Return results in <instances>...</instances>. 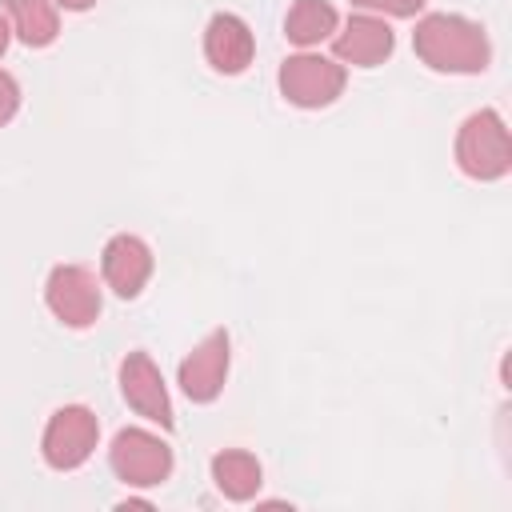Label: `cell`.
<instances>
[{
  "label": "cell",
  "mask_w": 512,
  "mask_h": 512,
  "mask_svg": "<svg viewBox=\"0 0 512 512\" xmlns=\"http://www.w3.org/2000/svg\"><path fill=\"white\" fill-rule=\"evenodd\" d=\"M96 440H100V424H96V412L84 408V404H64L48 416L44 424V436H40V456L48 468L56 472H72L80 468L92 452H96Z\"/></svg>",
  "instance_id": "obj_3"
},
{
  "label": "cell",
  "mask_w": 512,
  "mask_h": 512,
  "mask_svg": "<svg viewBox=\"0 0 512 512\" xmlns=\"http://www.w3.org/2000/svg\"><path fill=\"white\" fill-rule=\"evenodd\" d=\"M344 64L316 56V52H296L280 64V92L296 108H324L344 92Z\"/></svg>",
  "instance_id": "obj_5"
},
{
  "label": "cell",
  "mask_w": 512,
  "mask_h": 512,
  "mask_svg": "<svg viewBox=\"0 0 512 512\" xmlns=\"http://www.w3.org/2000/svg\"><path fill=\"white\" fill-rule=\"evenodd\" d=\"M8 40H12V24L0 16V56H4V48H8Z\"/></svg>",
  "instance_id": "obj_18"
},
{
  "label": "cell",
  "mask_w": 512,
  "mask_h": 512,
  "mask_svg": "<svg viewBox=\"0 0 512 512\" xmlns=\"http://www.w3.org/2000/svg\"><path fill=\"white\" fill-rule=\"evenodd\" d=\"M252 52H256V40H252V28L236 16V12H216L204 28V56L216 72L224 76H236L252 64Z\"/></svg>",
  "instance_id": "obj_10"
},
{
  "label": "cell",
  "mask_w": 512,
  "mask_h": 512,
  "mask_svg": "<svg viewBox=\"0 0 512 512\" xmlns=\"http://www.w3.org/2000/svg\"><path fill=\"white\" fill-rule=\"evenodd\" d=\"M52 4H60V8H68V12H88L96 0H52Z\"/></svg>",
  "instance_id": "obj_17"
},
{
  "label": "cell",
  "mask_w": 512,
  "mask_h": 512,
  "mask_svg": "<svg viewBox=\"0 0 512 512\" xmlns=\"http://www.w3.org/2000/svg\"><path fill=\"white\" fill-rule=\"evenodd\" d=\"M224 376H228V332L216 328L180 360L176 380L192 404H212L224 388Z\"/></svg>",
  "instance_id": "obj_8"
},
{
  "label": "cell",
  "mask_w": 512,
  "mask_h": 512,
  "mask_svg": "<svg viewBox=\"0 0 512 512\" xmlns=\"http://www.w3.org/2000/svg\"><path fill=\"white\" fill-rule=\"evenodd\" d=\"M336 32V8L328 0H296L284 20V36L300 48H312Z\"/></svg>",
  "instance_id": "obj_14"
},
{
  "label": "cell",
  "mask_w": 512,
  "mask_h": 512,
  "mask_svg": "<svg viewBox=\"0 0 512 512\" xmlns=\"http://www.w3.org/2000/svg\"><path fill=\"white\" fill-rule=\"evenodd\" d=\"M364 12H384V16H416L424 0H352Z\"/></svg>",
  "instance_id": "obj_15"
},
{
  "label": "cell",
  "mask_w": 512,
  "mask_h": 512,
  "mask_svg": "<svg viewBox=\"0 0 512 512\" xmlns=\"http://www.w3.org/2000/svg\"><path fill=\"white\" fill-rule=\"evenodd\" d=\"M16 108H20V84L8 72H0V128L16 116Z\"/></svg>",
  "instance_id": "obj_16"
},
{
  "label": "cell",
  "mask_w": 512,
  "mask_h": 512,
  "mask_svg": "<svg viewBox=\"0 0 512 512\" xmlns=\"http://www.w3.org/2000/svg\"><path fill=\"white\" fill-rule=\"evenodd\" d=\"M260 460L252 452H240V448H224L212 456V480L216 488L228 496V500H252L260 492Z\"/></svg>",
  "instance_id": "obj_12"
},
{
  "label": "cell",
  "mask_w": 512,
  "mask_h": 512,
  "mask_svg": "<svg viewBox=\"0 0 512 512\" xmlns=\"http://www.w3.org/2000/svg\"><path fill=\"white\" fill-rule=\"evenodd\" d=\"M332 48H336V60H344V64L376 68L380 60L392 56L396 36H392V28H388L380 16L360 12V16H348V24L336 32V44H332Z\"/></svg>",
  "instance_id": "obj_11"
},
{
  "label": "cell",
  "mask_w": 512,
  "mask_h": 512,
  "mask_svg": "<svg viewBox=\"0 0 512 512\" xmlns=\"http://www.w3.org/2000/svg\"><path fill=\"white\" fill-rule=\"evenodd\" d=\"M412 48L416 56L432 68V72H484L492 60V44L484 36V28L468 16H452V12H432L416 24L412 32Z\"/></svg>",
  "instance_id": "obj_1"
},
{
  "label": "cell",
  "mask_w": 512,
  "mask_h": 512,
  "mask_svg": "<svg viewBox=\"0 0 512 512\" xmlns=\"http://www.w3.org/2000/svg\"><path fill=\"white\" fill-rule=\"evenodd\" d=\"M120 392H124L128 408L140 412L144 420H152L160 428H172L176 424L172 400H168V388H164V376H160V368L152 364L148 352H128L120 360Z\"/></svg>",
  "instance_id": "obj_7"
},
{
  "label": "cell",
  "mask_w": 512,
  "mask_h": 512,
  "mask_svg": "<svg viewBox=\"0 0 512 512\" xmlns=\"http://www.w3.org/2000/svg\"><path fill=\"white\" fill-rule=\"evenodd\" d=\"M100 268H104V284H108L116 296L132 300V296H140V288H144L148 276H152V252H148V244H144L140 236L120 232V236H112V240L104 244Z\"/></svg>",
  "instance_id": "obj_9"
},
{
  "label": "cell",
  "mask_w": 512,
  "mask_h": 512,
  "mask_svg": "<svg viewBox=\"0 0 512 512\" xmlns=\"http://www.w3.org/2000/svg\"><path fill=\"white\" fill-rule=\"evenodd\" d=\"M108 464L128 488H152L172 476V448L148 428H120L108 448Z\"/></svg>",
  "instance_id": "obj_4"
},
{
  "label": "cell",
  "mask_w": 512,
  "mask_h": 512,
  "mask_svg": "<svg viewBox=\"0 0 512 512\" xmlns=\"http://www.w3.org/2000/svg\"><path fill=\"white\" fill-rule=\"evenodd\" d=\"M48 312L68 328H88L100 316V284L80 264H56L44 280Z\"/></svg>",
  "instance_id": "obj_6"
},
{
  "label": "cell",
  "mask_w": 512,
  "mask_h": 512,
  "mask_svg": "<svg viewBox=\"0 0 512 512\" xmlns=\"http://www.w3.org/2000/svg\"><path fill=\"white\" fill-rule=\"evenodd\" d=\"M456 164L472 180H500L512 168V140L496 108L472 112L456 132Z\"/></svg>",
  "instance_id": "obj_2"
},
{
  "label": "cell",
  "mask_w": 512,
  "mask_h": 512,
  "mask_svg": "<svg viewBox=\"0 0 512 512\" xmlns=\"http://www.w3.org/2000/svg\"><path fill=\"white\" fill-rule=\"evenodd\" d=\"M4 12H8V24L12 32L28 44V48H48L60 32V20H56V4L52 0H0Z\"/></svg>",
  "instance_id": "obj_13"
}]
</instances>
